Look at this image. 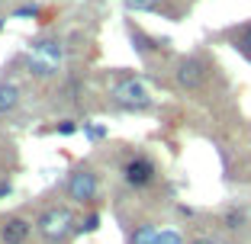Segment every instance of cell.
<instances>
[{
    "mask_svg": "<svg viewBox=\"0 0 251 244\" xmlns=\"http://www.w3.org/2000/svg\"><path fill=\"white\" fill-rule=\"evenodd\" d=\"M158 244H187L184 235H180L177 228H161V235H158Z\"/></svg>",
    "mask_w": 251,
    "mask_h": 244,
    "instance_id": "obj_13",
    "label": "cell"
},
{
    "mask_svg": "<svg viewBox=\"0 0 251 244\" xmlns=\"http://www.w3.org/2000/svg\"><path fill=\"white\" fill-rule=\"evenodd\" d=\"M158 235H161V228H158V225H151V222L135 225L132 235H129V244H158Z\"/></svg>",
    "mask_w": 251,
    "mask_h": 244,
    "instance_id": "obj_9",
    "label": "cell"
},
{
    "mask_svg": "<svg viewBox=\"0 0 251 244\" xmlns=\"http://www.w3.org/2000/svg\"><path fill=\"white\" fill-rule=\"evenodd\" d=\"M97 228H100V215L90 212V215H84V219H77V225H74V235H94Z\"/></svg>",
    "mask_w": 251,
    "mask_h": 244,
    "instance_id": "obj_11",
    "label": "cell"
},
{
    "mask_svg": "<svg viewBox=\"0 0 251 244\" xmlns=\"http://www.w3.org/2000/svg\"><path fill=\"white\" fill-rule=\"evenodd\" d=\"M10 193H13V186H10V180H3V183H0V200L10 196Z\"/></svg>",
    "mask_w": 251,
    "mask_h": 244,
    "instance_id": "obj_18",
    "label": "cell"
},
{
    "mask_svg": "<svg viewBox=\"0 0 251 244\" xmlns=\"http://www.w3.org/2000/svg\"><path fill=\"white\" fill-rule=\"evenodd\" d=\"M110 100H113L116 110H126V112H145V110L155 106L148 87L139 77H123V81H116L110 87Z\"/></svg>",
    "mask_w": 251,
    "mask_h": 244,
    "instance_id": "obj_3",
    "label": "cell"
},
{
    "mask_svg": "<svg viewBox=\"0 0 251 244\" xmlns=\"http://www.w3.org/2000/svg\"><path fill=\"white\" fill-rule=\"evenodd\" d=\"M97 190H100V180L90 167H77L71 170V177L65 183V193L71 202H94L97 200Z\"/></svg>",
    "mask_w": 251,
    "mask_h": 244,
    "instance_id": "obj_5",
    "label": "cell"
},
{
    "mask_svg": "<svg viewBox=\"0 0 251 244\" xmlns=\"http://www.w3.org/2000/svg\"><path fill=\"white\" fill-rule=\"evenodd\" d=\"M55 132H58V135H74V132H77V126H74L71 119H65V122H58V126H55Z\"/></svg>",
    "mask_w": 251,
    "mask_h": 244,
    "instance_id": "obj_16",
    "label": "cell"
},
{
    "mask_svg": "<svg viewBox=\"0 0 251 244\" xmlns=\"http://www.w3.org/2000/svg\"><path fill=\"white\" fill-rule=\"evenodd\" d=\"M61 61H65V45L52 36L36 39L29 45V52H26V67H29L32 77H55Z\"/></svg>",
    "mask_w": 251,
    "mask_h": 244,
    "instance_id": "obj_1",
    "label": "cell"
},
{
    "mask_svg": "<svg viewBox=\"0 0 251 244\" xmlns=\"http://www.w3.org/2000/svg\"><path fill=\"white\" fill-rule=\"evenodd\" d=\"M245 222H248V212H245V209H229V212L222 215V225H226L229 231L245 228Z\"/></svg>",
    "mask_w": 251,
    "mask_h": 244,
    "instance_id": "obj_10",
    "label": "cell"
},
{
    "mask_svg": "<svg viewBox=\"0 0 251 244\" xmlns=\"http://www.w3.org/2000/svg\"><path fill=\"white\" fill-rule=\"evenodd\" d=\"M235 48H238V52H242V55H245V58H251V26H248V29H245V32H242V36H238V42H235Z\"/></svg>",
    "mask_w": 251,
    "mask_h": 244,
    "instance_id": "obj_14",
    "label": "cell"
},
{
    "mask_svg": "<svg viewBox=\"0 0 251 244\" xmlns=\"http://www.w3.org/2000/svg\"><path fill=\"white\" fill-rule=\"evenodd\" d=\"M13 16H20V20H23V16H39V7H20Z\"/></svg>",
    "mask_w": 251,
    "mask_h": 244,
    "instance_id": "obj_17",
    "label": "cell"
},
{
    "mask_svg": "<svg viewBox=\"0 0 251 244\" xmlns=\"http://www.w3.org/2000/svg\"><path fill=\"white\" fill-rule=\"evenodd\" d=\"M32 228H36V225H32L29 219L10 215L7 222H3V228H0V238H3V244H26L29 235H32Z\"/></svg>",
    "mask_w": 251,
    "mask_h": 244,
    "instance_id": "obj_7",
    "label": "cell"
},
{
    "mask_svg": "<svg viewBox=\"0 0 251 244\" xmlns=\"http://www.w3.org/2000/svg\"><path fill=\"white\" fill-rule=\"evenodd\" d=\"M123 3L129 13H151V10H158L161 0H123Z\"/></svg>",
    "mask_w": 251,
    "mask_h": 244,
    "instance_id": "obj_12",
    "label": "cell"
},
{
    "mask_svg": "<svg viewBox=\"0 0 251 244\" xmlns=\"http://www.w3.org/2000/svg\"><path fill=\"white\" fill-rule=\"evenodd\" d=\"M0 3H3V0H0Z\"/></svg>",
    "mask_w": 251,
    "mask_h": 244,
    "instance_id": "obj_20",
    "label": "cell"
},
{
    "mask_svg": "<svg viewBox=\"0 0 251 244\" xmlns=\"http://www.w3.org/2000/svg\"><path fill=\"white\" fill-rule=\"evenodd\" d=\"M209 77V65L200 55H187V58L177 61V71H174V81L184 90H200Z\"/></svg>",
    "mask_w": 251,
    "mask_h": 244,
    "instance_id": "obj_6",
    "label": "cell"
},
{
    "mask_svg": "<svg viewBox=\"0 0 251 244\" xmlns=\"http://www.w3.org/2000/svg\"><path fill=\"white\" fill-rule=\"evenodd\" d=\"M20 100H23L20 84H13V81H3V84H0V116H7V112H16Z\"/></svg>",
    "mask_w": 251,
    "mask_h": 244,
    "instance_id": "obj_8",
    "label": "cell"
},
{
    "mask_svg": "<svg viewBox=\"0 0 251 244\" xmlns=\"http://www.w3.org/2000/svg\"><path fill=\"white\" fill-rule=\"evenodd\" d=\"M190 244H219V241H216V238H193Z\"/></svg>",
    "mask_w": 251,
    "mask_h": 244,
    "instance_id": "obj_19",
    "label": "cell"
},
{
    "mask_svg": "<svg viewBox=\"0 0 251 244\" xmlns=\"http://www.w3.org/2000/svg\"><path fill=\"white\" fill-rule=\"evenodd\" d=\"M74 225H77V219H74L71 206H49L36 219V231L45 244H65L74 235Z\"/></svg>",
    "mask_w": 251,
    "mask_h": 244,
    "instance_id": "obj_2",
    "label": "cell"
},
{
    "mask_svg": "<svg viewBox=\"0 0 251 244\" xmlns=\"http://www.w3.org/2000/svg\"><path fill=\"white\" fill-rule=\"evenodd\" d=\"M84 135H87L90 141H100L106 135V126H87V122H84Z\"/></svg>",
    "mask_w": 251,
    "mask_h": 244,
    "instance_id": "obj_15",
    "label": "cell"
},
{
    "mask_svg": "<svg viewBox=\"0 0 251 244\" xmlns=\"http://www.w3.org/2000/svg\"><path fill=\"white\" fill-rule=\"evenodd\" d=\"M123 180L132 190H145V186H151L158 180V164L148 155H132L123 164Z\"/></svg>",
    "mask_w": 251,
    "mask_h": 244,
    "instance_id": "obj_4",
    "label": "cell"
}]
</instances>
